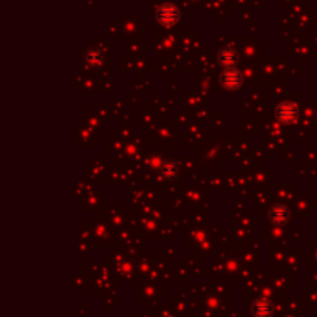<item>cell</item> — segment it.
Returning a JSON list of instances; mask_svg holds the SVG:
<instances>
[{
  "mask_svg": "<svg viewBox=\"0 0 317 317\" xmlns=\"http://www.w3.org/2000/svg\"><path fill=\"white\" fill-rule=\"evenodd\" d=\"M218 62L221 63L223 67H234L235 63L239 62V53L234 48H223L218 54Z\"/></svg>",
  "mask_w": 317,
  "mask_h": 317,
  "instance_id": "8992f818",
  "label": "cell"
},
{
  "mask_svg": "<svg viewBox=\"0 0 317 317\" xmlns=\"http://www.w3.org/2000/svg\"><path fill=\"white\" fill-rule=\"evenodd\" d=\"M86 62L90 63V65H99L102 62V54L98 50H89L86 53Z\"/></svg>",
  "mask_w": 317,
  "mask_h": 317,
  "instance_id": "ba28073f",
  "label": "cell"
},
{
  "mask_svg": "<svg viewBox=\"0 0 317 317\" xmlns=\"http://www.w3.org/2000/svg\"><path fill=\"white\" fill-rule=\"evenodd\" d=\"M242 73L235 68H229L223 73L221 76V84L223 87L227 90H237L242 86Z\"/></svg>",
  "mask_w": 317,
  "mask_h": 317,
  "instance_id": "3957f363",
  "label": "cell"
},
{
  "mask_svg": "<svg viewBox=\"0 0 317 317\" xmlns=\"http://www.w3.org/2000/svg\"><path fill=\"white\" fill-rule=\"evenodd\" d=\"M299 115L297 105L292 102H283L276 109V118L282 122H292Z\"/></svg>",
  "mask_w": 317,
  "mask_h": 317,
  "instance_id": "7a4b0ae2",
  "label": "cell"
},
{
  "mask_svg": "<svg viewBox=\"0 0 317 317\" xmlns=\"http://www.w3.org/2000/svg\"><path fill=\"white\" fill-rule=\"evenodd\" d=\"M288 218H289V210L286 206L283 204H276L271 210H269V220L271 223L277 224V226H283L288 223Z\"/></svg>",
  "mask_w": 317,
  "mask_h": 317,
  "instance_id": "277c9868",
  "label": "cell"
},
{
  "mask_svg": "<svg viewBox=\"0 0 317 317\" xmlns=\"http://www.w3.org/2000/svg\"><path fill=\"white\" fill-rule=\"evenodd\" d=\"M178 174V166L175 161L169 160V161H164L163 166H161V175L164 178H175Z\"/></svg>",
  "mask_w": 317,
  "mask_h": 317,
  "instance_id": "52a82bcc",
  "label": "cell"
},
{
  "mask_svg": "<svg viewBox=\"0 0 317 317\" xmlns=\"http://www.w3.org/2000/svg\"><path fill=\"white\" fill-rule=\"evenodd\" d=\"M180 19V11L175 5L172 4H164L158 8V13H156V20L164 25V27H172L178 22Z\"/></svg>",
  "mask_w": 317,
  "mask_h": 317,
  "instance_id": "6da1fadb",
  "label": "cell"
},
{
  "mask_svg": "<svg viewBox=\"0 0 317 317\" xmlns=\"http://www.w3.org/2000/svg\"><path fill=\"white\" fill-rule=\"evenodd\" d=\"M272 311L274 306L268 299H259L252 303V312L256 317H271Z\"/></svg>",
  "mask_w": 317,
  "mask_h": 317,
  "instance_id": "5b68a950",
  "label": "cell"
}]
</instances>
